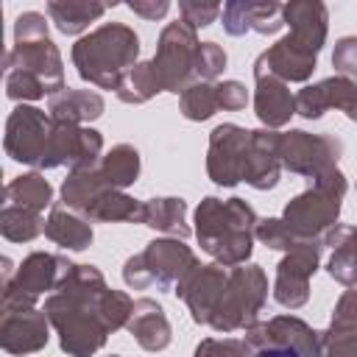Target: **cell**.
I'll return each instance as SVG.
<instances>
[{"instance_id":"15","label":"cell","mask_w":357,"mask_h":357,"mask_svg":"<svg viewBox=\"0 0 357 357\" xmlns=\"http://www.w3.org/2000/svg\"><path fill=\"white\" fill-rule=\"evenodd\" d=\"M226 279H229V268L226 265H220V262L198 265L173 293L187 304L190 318L195 324L209 326V321H212V315H215V310L220 304Z\"/></svg>"},{"instance_id":"3","label":"cell","mask_w":357,"mask_h":357,"mask_svg":"<svg viewBox=\"0 0 357 357\" xmlns=\"http://www.w3.org/2000/svg\"><path fill=\"white\" fill-rule=\"evenodd\" d=\"M70 59L81 81L117 92L126 73L139 61V36L126 22H103L73 45Z\"/></svg>"},{"instance_id":"38","label":"cell","mask_w":357,"mask_h":357,"mask_svg":"<svg viewBox=\"0 0 357 357\" xmlns=\"http://www.w3.org/2000/svg\"><path fill=\"white\" fill-rule=\"evenodd\" d=\"M332 67H335V75H343V78L357 81V36H354V33L340 36V39L335 42Z\"/></svg>"},{"instance_id":"4","label":"cell","mask_w":357,"mask_h":357,"mask_svg":"<svg viewBox=\"0 0 357 357\" xmlns=\"http://www.w3.org/2000/svg\"><path fill=\"white\" fill-rule=\"evenodd\" d=\"M346 190H349V181L343 170L335 167L312 178L304 192L290 198L284 204L282 220L298 240H324V234L337 226Z\"/></svg>"},{"instance_id":"5","label":"cell","mask_w":357,"mask_h":357,"mask_svg":"<svg viewBox=\"0 0 357 357\" xmlns=\"http://www.w3.org/2000/svg\"><path fill=\"white\" fill-rule=\"evenodd\" d=\"M195 251L178 237H156L139 254H131L123 265V282L131 290H148L156 284L159 290H176L195 268Z\"/></svg>"},{"instance_id":"29","label":"cell","mask_w":357,"mask_h":357,"mask_svg":"<svg viewBox=\"0 0 357 357\" xmlns=\"http://www.w3.org/2000/svg\"><path fill=\"white\" fill-rule=\"evenodd\" d=\"M98 170L106 178V184H112L114 190H126L139 178V151L128 142H120L103 153Z\"/></svg>"},{"instance_id":"31","label":"cell","mask_w":357,"mask_h":357,"mask_svg":"<svg viewBox=\"0 0 357 357\" xmlns=\"http://www.w3.org/2000/svg\"><path fill=\"white\" fill-rule=\"evenodd\" d=\"M42 231H45L42 212L14 206V204H3V209H0V234L8 243H31Z\"/></svg>"},{"instance_id":"14","label":"cell","mask_w":357,"mask_h":357,"mask_svg":"<svg viewBox=\"0 0 357 357\" xmlns=\"http://www.w3.org/2000/svg\"><path fill=\"white\" fill-rule=\"evenodd\" d=\"M6 70L28 73L47 89V98L64 89V61L50 36L33 42H14V47L3 56V73Z\"/></svg>"},{"instance_id":"20","label":"cell","mask_w":357,"mask_h":357,"mask_svg":"<svg viewBox=\"0 0 357 357\" xmlns=\"http://www.w3.org/2000/svg\"><path fill=\"white\" fill-rule=\"evenodd\" d=\"M282 178V162H279V131L273 128H254L248 159L243 170V181L259 192H268Z\"/></svg>"},{"instance_id":"40","label":"cell","mask_w":357,"mask_h":357,"mask_svg":"<svg viewBox=\"0 0 357 357\" xmlns=\"http://www.w3.org/2000/svg\"><path fill=\"white\" fill-rule=\"evenodd\" d=\"M243 340L251 346L254 357H301L293 343L273 340V337H262V335H254V332H248V329H245Z\"/></svg>"},{"instance_id":"8","label":"cell","mask_w":357,"mask_h":357,"mask_svg":"<svg viewBox=\"0 0 357 357\" xmlns=\"http://www.w3.org/2000/svg\"><path fill=\"white\" fill-rule=\"evenodd\" d=\"M70 259L61 254H50V251H31L20 265L11 282L3 284V296H0V312H11V310H28L36 307L39 296H50L61 276L67 273Z\"/></svg>"},{"instance_id":"34","label":"cell","mask_w":357,"mask_h":357,"mask_svg":"<svg viewBox=\"0 0 357 357\" xmlns=\"http://www.w3.org/2000/svg\"><path fill=\"white\" fill-rule=\"evenodd\" d=\"M257 240L273 251H290L296 248L301 240L287 229V223L282 218H259L257 223Z\"/></svg>"},{"instance_id":"10","label":"cell","mask_w":357,"mask_h":357,"mask_svg":"<svg viewBox=\"0 0 357 357\" xmlns=\"http://www.w3.org/2000/svg\"><path fill=\"white\" fill-rule=\"evenodd\" d=\"M324 254V240H301L296 248L284 251L276 262L273 276V301L284 310H298L310 301V279L315 276Z\"/></svg>"},{"instance_id":"46","label":"cell","mask_w":357,"mask_h":357,"mask_svg":"<svg viewBox=\"0 0 357 357\" xmlns=\"http://www.w3.org/2000/svg\"><path fill=\"white\" fill-rule=\"evenodd\" d=\"M126 8L134 11L137 17L153 22V20H162L170 11V3L167 0H131V3H126Z\"/></svg>"},{"instance_id":"7","label":"cell","mask_w":357,"mask_h":357,"mask_svg":"<svg viewBox=\"0 0 357 357\" xmlns=\"http://www.w3.org/2000/svg\"><path fill=\"white\" fill-rule=\"evenodd\" d=\"M198 31L190 28L184 20L167 22L156 39V53L151 64L162 81L165 92L181 95L190 84H195V59H198Z\"/></svg>"},{"instance_id":"26","label":"cell","mask_w":357,"mask_h":357,"mask_svg":"<svg viewBox=\"0 0 357 357\" xmlns=\"http://www.w3.org/2000/svg\"><path fill=\"white\" fill-rule=\"evenodd\" d=\"M142 223L178 240H187L192 231L187 223V201L176 195H159L142 201Z\"/></svg>"},{"instance_id":"18","label":"cell","mask_w":357,"mask_h":357,"mask_svg":"<svg viewBox=\"0 0 357 357\" xmlns=\"http://www.w3.org/2000/svg\"><path fill=\"white\" fill-rule=\"evenodd\" d=\"M284 25L290 28V39L304 47L307 53L318 56L321 47L326 45V33H329V8L321 0H293L284 3L282 11Z\"/></svg>"},{"instance_id":"2","label":"cell","mask_w":357,"mask_h":357,"mask_svg":"<svg viewBox=\"0 0 357 357\" xmlns=\"http://www.w3.org/2000/svg\"><path fill=\"white\" fill-rule=\"evenodd\" d=\"M257 212L248 201L243 198H218V195H206L198 206H195V237L201 251H206L215 262L234 268V265H245L251 251H254V240H257Z\"/></svg>"},{"instance_id":"25","label":"cell","mask_w":357,"mask_h":357,"mask_svg":"<svg viewBox=\"0 0 357 357\" xmlns=\"http://www.w3.org/2000/svg\"><path fill=\"white\" fill-rule=\"evenodd\" d=\"M81 215L98 223H142V201L131 198L126 190L106 187L86 204Z\"/></svg>"},{"instance_id":"39","label":"cell","mask_w":357,"mask_h":357,"mask_svg":"<svg viewBox=\"0 0 357 357\" xmlns=\"http://www.w3.org/2000/svg\"><path fill=\"white\" fill-rule=\"evenodd\" d=\"M220 11H223L220 3H198V0H181V3H178L181 20H184L190 28H195V31L212 25V22L220 17Z\"/></svg>"},{"instance_id":"42","label":"cell","mask_w":357,"mask_h":357,"mask_svg":"<svg viewBox=\"0 0 357 357\" xmlns=\"http://www.w3.org/2000/svg\"><path fill=\"white\" fill-rule=\"evenodd\" d=\"M324 245H329L332 251L346 254V257L357 265V226L337 223L335 229H329V231L324 234Z\"/></svg>"},{"instance_id":"44","label":"cell","mask_w":357,"mask_h":357,"mask_svg":"<svg viewBox=\"0 0 357 357\" xmlns=\"http://www.w3.org/2000/svg\"><path fill=\"white\" fill-rule=\"evenodd\" d=\"M223 17V31L229 36H245L251 28H248V8L243 0H229L220 11Z\"/></svg>"},{"instance_id":"12","label":"cell","mask_w":357,"mask_h":357,"mask_svg":"<svg viewBox=\"0 0 357 357\" xmlns=\"http://www.w3.org/2000/svg\"><path fill=\"white\" fill-rule=\"evenodd\" d=\"M103 159V134L89 126H70L53 120V131L47 139L45 159L39 170L70 167V170H89L98 167Z\"/></svg>"},{"instance_id":"16","label":"cell","mask_w":357,"mask_h":357,"mask_svg":"<svg viewBox=\"0 0 357 357\" xmlns=\"http://www.w3.org/2000/svg\"><path fill=\"white\" fill-rule=\"evenodd\" d=\"M326 109H340L351 123H357V81L343 75H329L318 84H307L296 95V114L304 120L324 117Z\"/></svg>"},{"instance_id":"37","label":"cell","mask_w":357,"mask_h":357,"mask_svg":"<svg viewBox=\"0 0 357 357\" xmlns=\"http://www.w3.org/2000/svg\"><path fill=\"white\" fill-rule=\"evenodd\" d=\"M192 357H254V351L243 337H204Z\"/></svg>"},{"instance_id":"13","label":"cell","mask_w":357,"mask_h":357,"mask_svg":"<svg viewBox=\"0 0 357 357\" xmlns=\"http://www.w3.org/2000/svg\"><path fill=\"white\" fill-rule=\"evenodd\" d=\"M248 145L251 128H243L237 123H220L209 131L206 173L218 187H237L243 181Z\"/></svg>"},{"instance_id":"24","label":"cell","mask_w":357,"mask_h":357,"mask_svg":"<svg viewBox=\"0 0 357 357\" xmlns=\"http://www.w3.org/2000/svg\"><path fill=\"white\" fill-rule=\"evenodd\" d=\"M45 237L53 240L56 245H61L64 251H86L92 245L95 231H92V223L84 215L53 204L50 215L45 220Z\"/></svg>"},{"instance_id":"30","label":"cell","mask_w":357,"mask_h":357,"mask_svg":"<svg viewBox=\"0 0 357 357\" xmlns=\"http://www.w3.org/2000/svg\"><path fill=\"white\" fill-rule=\"evenodd\" d=\"M159 92H165V89H162V81L156 75V67L151 61H137L126 73V78L120 81L114 95L128 106H139V103H148L151 98H156Z\"/></svg>"},{"instance_id":"36","label":"cell","mask_w":357,"mask_h":357,"mask_svg":"<svg viewBox=\"0 0 357 357\" xmlns=\"http://www.w3.org/2000/svg\"><path fill=\"white\" fill-rule=\"evenodd\" d=\"M226 61H229V56L218 42H201L198 59H195V78L206 81V84L218 81L226 70Z\"/></svg>"},{"instance_id":"22","label":"cell","mask_w":357,"mask_h":357,"mask_svg":"<svg viewBox=\"0 0 357 357\" xmlns=\"http://www.w3.org/2000/svg\"><path fill=\"white\" fill-rule=\"evenodd\" d=\"M126 329L137 340V346L145 351H165L173 340V329H170V321L165 315V307L148 296L134 301V310H131Z\"/></svg>"},{"instance_id":"9","label":"cell","mask_w":357,"mask_h":357,"mask_svg":"<svg viewBox=\"0 0 357 357\" xmlns=\"http://www.w3.org/2000/svg\"><path fill=\"white\" fill-rule=\"evenodd\" d=\"M340 153H343V142L335 134H310L301 128H290L279 134L282 170L307 176L310 181L335 170Z\"/></svg>"},{"instance_id":"19","label":"cell","mask_w":357,"mask_h":357,"mask_svg":"<svg viewBox=\"0 0 357 357\" xmlns=\"http://www.w3.org/2000/svg\"><path fill=\"white\" fill-rule=\"evenodd\" d=\"M315 67H318V56H312L304 47H298L290 36H282L279 42H273L254 61L257 73L276 75L284 84H304V81H310Z\"/></svg>"},{"instance_id":"45","label":"cell","mask_w":357,"mask_h":357,"mask_svg":"<svg viewBox=\"0 0 357 357\" xmlns=\"http://www.w3.org/2000/svg\"><path fill=\"white\" fill-rule=\"evenodd\" d=\"M332 326H357V287L343 290L332 310Z\"/></svg>"},{"instance_id":"17","label":"cell","mask_w":357,"mask_h":357,"mask_svg":"<svg viewBox=\"0 0 357 357\" xmlns=\"http://www.w3.org/2000/svg\"><path fill=\"white\" fill-rule=\"evenodd\" d=\"M47 315L39 307L0 312V346L11 357H28L47 346Z\"/></svg>"},{"instance_id":"6","label":"cell","mask_w":357,"mask_h":357,"mask_svg":"<svg viewBox=\"0 0 357 357\" xmlns=\"http://www.w3.org/2000/svg\"><path fill=\"white\" fill-rule=\"evenodd\" d=\"M268 301V276L262 271V265L257 262H245V265H234L229 268V279L220 296V304L209 321V326L215 332H237V329H248L251 324L259 321V312Z\"/></svg>"},{"instance_id":"35","label":"cell","mask_w":357,"mask_h":357,"mask_svg":"<svg viewBox=\"0 0 357 357\" xmlns=\"http://www.w3.org/2000/svg\"><path fill=\"white\" fill-rule=\"evenodd\" d=\"M324 357H357V326H326L321 332Z\"/></svg>"},{"instance_id":"1","label":"cell","mask_w":357,"mask_h":357,"mask_svg":"<svg viewBox=\"0 0 357 357\" xmlns=\"http://www.w3.org/2000/svg\"><path fill=\"white\" fill-rule=\"evenodd\" d=\"M134 298L106 284L95 265L70 262L59 287L45 298V315L67 357H95L109 335L128 326Z\"/></svg>"},{"instance_id":"28","label":"cell","mask_w":357,"mask_h":357,"mask_svg":"<svg viewBox=\"0 0 357 357\" xmlns=\"http://www.w3.org/2000/svg\"><path fill=\"white\" fill-rule=\"evenodd\" d=\"M3 204H14V206L33 209V212H45L47 206H53V187L39 170L22 173V176H17V178H11L6 184Z\"/></svg>"},{"instance_id":"27","label":"cell","mask_w":357,"mask_h":357,"mask_svg":"<svg viewBox=\"0 0 357 357\" xmlns=\"http://www.w3.org/2000/svg\"><path fill=\"white\" fill-rule=\"evenodd\" d=\"M103 14H106V6L92 3V0H50L47 3V17L64 36L84 33L89 22L100 20Z\"/></svg>"},{"instance_id":"23","label":"cell","mask_w":357,"mask_h":357,"mask_svg":"<svg viewBox=\"0 0 357 357\" xmlns=\"http://www.w3.org/2000/svg\"><path fill=\"white\" fill-rule=\"evenodd\" d=\"M106 112V100L100 92L92 89H73L64 86L61 92H56L53 98H47V114L59 123H70V126H84L98 120Z\"/></svg>"},{"instance_id":"43","label":"cell","mask_w":357,"mask_h":357,"mask_svg":"<svg viewBox=\"0 0 357 357\" xmlns=\"http://www.w3.org/2000/svg\"><path fill=\"white\" fill-rule=\"evenodd\" d=\"M215 89H218V103H220L223 112H240V109H245V103H248L245 84L229 78V81H218Z\"/></svg>"},{"instance_id":"47","label":"cell","mask_w":357,"mask_h":357,"mask_svg":"<svg viewBox=\"0 0 357 357\" xmlns=\"http://www.w3.org/2000/svg\"><path fill=\"white\" fill-rule=\"evenodd\" d=\"M109 357H120V354H109Z\"/></svg>"},{"instance_id":"33","label":"cell","mask_w":357,"mask_h":357,"mask_svg":"<svg viewBox=\"0 0 357 357\" xmlns=\"http://www.w3.org/2000/svg\"><path fill=\"white\" fill-rule=\"evenodd\" d=\"M245 8H248V28L268 36V33H276L284 20H282V11H284V3H273V0H245Z\"/></svg>"},{"instance_id":"32","label":"cell","mask_w":357,"mask_h":357,"mask_svg":"<svg viewBox=\"0 0 357 357\" xmlns=\"http://www.w3.org/2000/svg\"><path fill=\"white\" fill-rule=\"evenodd\" d=\"M218 109H220V103H218V89H215V84L195 81V84H190V86L178 95V112H181L187 120H192V123L209 120Z\"/></svg>"},{"instance_id":"11","label":"cell","mask_w":357,"mask_h":357,"mask_svg":"<svg viewBox=\"0 0 357 357\" xmlns=\"http://www.w3.org/2000/svg\"><path fill=\"white\" fill-rule=\"evenodd\" d=\"M53 131V117L45 109L20 103L11 109L6 120V134H3V151L20 165H33L39 167L47 151V139Z\"/></svg>"},{"instance_id":"41","label":"cell","mask_w":357,"mask_h":357,"mask_svg":"<svg viewBox=\"0 0 357 357\" xmlns=\"http://www.w3.org/2000/svg\"><path fill=\"white\" fill-rule=\"evenodd\" d=\"M47 20L39 11H22L14 22V42H33V39H47Z\"/></svg>"},{"instance_id":"21","label":"cell","mask_w":357,"mask_h":357,"mask_svg":"<svg viewBox=\"0 0 357 357\" xmlns=\"http://www.w3.org/2000/svg\"><path fill=\"white\" fill-rule=\"evenodd\" d=\"M254 114L262 128H282L296 114V95L284 81L254 70Z\"/></svg>"}]
</instances>
